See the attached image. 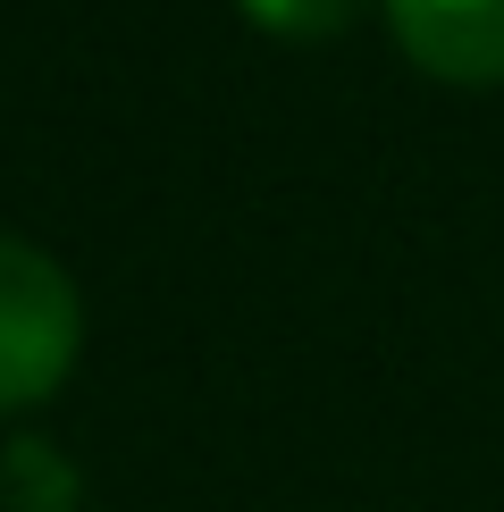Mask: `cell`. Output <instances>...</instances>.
Instances as JSON below:
<instances>
[{"label": "cell", "instance_id": "6da1fadb", "mask_svg": "<svg viewBox=\"0 0 504 512\" xmlns=\"http://www.w3.org/2000/svg\"><path fill=\"white\" fill-rule=\"evenodd\" d=\"M76 361V286L51 252L0 236V412L42 403Z\"/></svg>", "mask_w": 504, "mask_h": 512}, {"label": "cell", "instance_id": "7a4b0ae2", "mask_svg": "<svg viewBox=\"0 0 504 512\" xmlns=\"http://www.w3.org/2000/svg\"><path fill=\"white\" fill-rule=\"evenodd\" d=\"M395 42L446 84H504V0H387Z\"/></svg>", "mask_w": 504, "mask_h": 512}, {"label": "cell", "instance_id": "3957f363", "mask_svg": "<svg viewBox=\"0 0 504 512\" xmlns=\"http://www.w3.org/2000/svg\"><path fill=\"white\" fill-rule=\"evenodd\" d=\"M244 17H261L278 34H328L353 17V0H244Z\"/></svg>", "mask_w": 504, "mask_h": 512}]
</instances>
